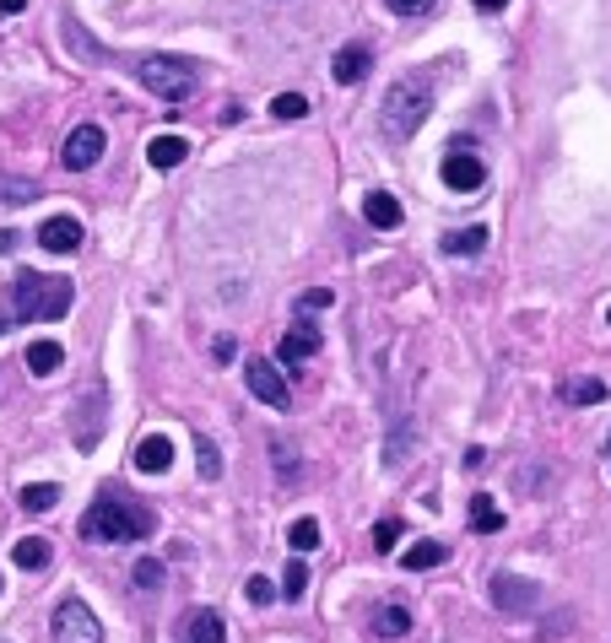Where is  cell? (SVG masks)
Segmentation results:
<instances>
[{
  "label": "cell",
  "mask_w": 611,
  "mask_h": 643,
  "mask_svg": "<svg viewBox=\"0 0 611 643\" xmlns=\"http://www.w3.org/2000/svg\"><path fill=\"white\" fill-rule=\"evenodd\" d=\"M493 606L498 611H530V606H536V584L514 579V573H498V579H493Z\"/></svg>",
  "instance_id": "11"
},
{
  "label": "cell",
  "mask_w": 611,
  "mask_h": 643,
  "mask_svg": "<svg viewBox=\"0 0 611 643\" xmlns=\"http://www.w3.org/2000/svg\"><path fill=\"white\" fill-rule=\"evenodd\" d=\"M444 249H449V254H460V260H471V254H482V249H487V227H460V233H449V238H444Z\"/></svg>",
  "instance_id": "20"
},
{
  "label": "cell",
  "mask_w": 611,
  "mask_h": 643,
  "mask_svg": "<svg viewBox=\"0 0 611 643\" xmlns=\"http://www.w3.org/2000/svg\"><path fill=\"white\" fill-rule=\"evenodd\" d=\"M157 530V514L141 503H119V498H103L82 514V535L98 546H114V541H146Z\"/></svg>",
  "instance_id": "2"
},
{
  "label": "cell",
  "mask_w": 611,
  "mask_h": 643,
  "mask_svg": "<svg viewBox=\"0 0 611 643\" xmlns=\"http://www.w3.org/2000/svg\"><path fill=\"white\" fill-rule=\"evenodd\" d=\"M11 562H17V568H28V573L49 568V541H44V535H22V541L11 546Z\"/></svg>",
  "instance_id": "16"
},
{
  "label": "cell",
  "mask_w": 611,
  "mask_h": 643,
  "mask_svg": "<svg viewBox=\"0 0 611 643\" xmlns=\"http://www.w3.org/2000/svg\"><path fill=\"white\" fill-rule=\"evenodd\" d=\"M222 638H228V627H222V611H195L179 643H222Z\"/></svg>",
  "instance_id": "15"
},
{
  "label": "cell",
  "mask_w": 611,
  "mask_h": 643,
  "mask_svg": "<svg viewBox=\"0 0 611 643\" xmlns=\"http://www.w3.org/2000/svg\"><path fill=\"white\" fill-rule=\"evenodd\" d=\"M287 546H292V557H309L314 546H320V525H314V519H292Z\"/></svg>",
  "instance_id": "24"
},
{
  "label": "cell",
  "mask_w": 611,
  "mask_h": 643,
  "mask_svg": "<svg viewBox=\"0 0 611 643\" xmlns=\"http://www.w3.org/2000/svg\"><path fill=\"white\" fill-rule=\"evenodd\" d=\"M303 589H309V568H303V557L287 562V579H282V595L287 600H303Z\"/></svg>",
  "instance_id": "27"
},
{
  "label": "cell",
  "mask_w": 611,
  "mask_h": 643,
  "mask_svg": "<svg viewBox=\"0 0 611 643\" xmlns=\"http://www.w3.org/2000/svg\"><path fill=\"white\" fill-rule=\"evenodd\" d=\"M103 146H109L103 125H92V119H87V125H76L71 136H65V152H60V157H65V168H71V173H87V168L103 157Z\"/></svg>",
  "instance_id": "7"
},
{
  "label": "cell",
  "mask_w": 611,
  "mask_h": 643,
  "mask_svg": "<svg viewBox=\"0 0 611 643\" xmlns=\"http://www.w3.org/2000/svg\"><path fill=\"white\" fill-rule=\"evenodd\" d=\"M98 616L82 600H60L55 606V643H98Z\"/></svg>",
  "instance_id": "6"
},
{
  "label": "cell",
  "mask_w": 611,
  "mask_h": 643,
  "mask_svg": "<svg viewBox=\"0 0 611 643\" xmlns=\"http://www.w3.org/2000/svg\"><path fill=\"white\" fill-rule=\"evenodd\" d=\"M384 6H390L395 17H428V11H433V0H384Z\"/></svg>",
  "instance_id": "33"
},
{
  "label": "cell",
  "mask_w": 611,
  "mask_h": 643,
  "mask_svg": "<svg viewBox=\"0 0 611 643\" xmlns=\"http://www.w3.org/2000/svg\"><path fill=\"white\" fill-rule=\"evenodd\" d=\"M438 179H444L455 195H471V190H482V184H487V163H482V157H471V152H449L444 163H438Z\"/></svg>",
  "instance_id": "8"
},
{
  "label": "cell",
  "mask_w": 611,
  "mask_h": 643,
  "mask_svg": "<svg viewBox=\"0 0 611 643\" xmlns=\"http://www.w3.org/2000/svg\"><path fill=\"white\" fill-rule=\"evenodd\" d=\"M444 557H449V546H438V541H417V546H411V552H406L401 562H406L411 573H428V568H438Z\"/></svg>",
  "instance_id": "22"
},
{
  "label": "cell",
  "mask_w": 611,
  "mask_h": 643,
  "mask_svg": "<svg viewBox=\"0 0 611 643\" xmlns=\"http://www.w3.org/2000/svg\"><path fill=\"white\" fill-rule=\"evenodd\" d=\"M471 6H476V11H503L509 0H471Z\"/></svg>",
  "instance_id": "37"
},
{
  "label": "cell",
  "mask_w": 611,
  "mask_h": 643,
  "mask_svg": "<svg viewBox=\"0 0 611 643\" xmlns=\"http://www.w3.org/2000/svg\"><path fill=\"white\" fill-rule=\"evenodd\" d=\"M130 460H136V471H146V476H163V471H168V460H174V444H168L163 433H146Z\"/></svg>",
  "instance_id": "13"
},
{
  "label": "cell",
  "mask_w": 611,
  "mask_h": 643,
  "mask_svg": "<svg viewBox=\"0 0 611 643\" xmlns=\"http://www.w3.org/2000/svg\"><path fill=\"white\" fill-rule=\"evenodd\" d=\"M471 530H487V535L503 530V514H498L493 498H476V503H471Z\"/></svg>",
  "instance_id": "26"
},
{
  "label": "cell",
  "mask_w": 611,
  "mask_h": 643,
  "mask_svg": "<svg viewBox=\"0 0 611 643\" xmlns=\"http://www.w3.org/2000/svg\"><path fill=\"white\" fill-rule=\"evenodd\" d=\"M374 633L379 638H406L411 633V611L406 606H379L374 611Z\"/></svg>",
  "instance_id": "19"
},
{
  "label": "cell",
  "mask_w": 611,
  "mask_h": 643,
  "mask_svg": "<svg viewBox=\"0 0 611 643\" xmlns=\"http://www.w3.org/2000/svg\"><path fill=\"white\" fill-rule=\"evenodd\" d=\"M428 114H433V76H428V71H406V76H395V87L384 92V119H379L384 136H390V141L417 136Z\"/></svg>",
  "instance_id": "1"
},
{
  "label": "cell",
  "mask_w": 611,
  "mask_h": 643,
  "mask_svg": "<svg viewBox=\"0 0 611 643\" xmlns=\"http://www.w3.org/2000/svg\"><path fill=\"white\" fill-rule=\"evenodd\" d=\"M38 244H44L49 254H76L82 249V222L76 217H49L44 227H38Z\"/></svg>",
  "instance_id": "10"
},
{
  "label": "cell",
  "mask_w": 611,
  "mask_h": 643,
  "mask_svg": "<svg viewBox=\"0 0 611 643\" xmlns=\"http://www.w3.org/2000/svg\"><path fill=\"white\" fill-rule=\"evenodd\" d=\"M136 82L163 103H190L195 98V71L184 60H168V55H141L136 60Z\"/></svg>",
  "instance_id": "4"
},
{
  "label": "cell",
  "mask_w": 611,
  "mask_h": 643,
  "mask_svg": "<svg viewBox=\"0 0 611 643\" xmlns=\"http://www.w3.org/2000/svg\"><path fill=\"white\" fill-rule=\"evenodd\" d=\"M314 352H320V330H314V325H298V330H287V336H282V363L287 368L309 363Z\"/></svg>",
  "instance_id": "14"
},
{
  "label": "cell",
  "mask_w": 611,
  "mask_h": 643,
  "mask_svg": "<svg viewBox=\"0 0 611 643\" xmlns=\"http://www.w3.org/2000/svg\"><path fill=\"white\" fill-rule=\"evenodd\" d=\"M271 454H276V471H282V481H292V476H298V454H292V444H287V438H276V444H271Z\"/></svg>",
  "instance_id": "30"
},
{
  "label": "cell",
  "mask_w": 611,
  "mask_h": 643,
  "mask_svg": "<svg viewBox=\"0 0 611 643\" xmlns=\"http://www.w3.org/2000/svg\"><path fill=\"white\" fill-rule=\"evenodd\" d=\"M563 400H568V406H601L606 384L601 379H574V384H563Z\"/></svg>",
  "instance_id": "23"
},
{
  "label": "cell",
  "mask_w": 611,
  "mask_h": 643,
  "mask_svg": "<svg viewBox=\"0 0 611 643\" xmlns=\"http://www.w3.org/2000/svg\"><path fill=\"white\" fill-rule=\"evenodd\" d=\"M368 71H374V49L368 44H341L336 60H330V76H336L341 87H357Z\"/></svg>",
  "instance_id": "9"
},
{
  "label": "cell",
  "mask_w": 611,
  "mask_h": 643,
  "mask_svg": "<svg viewBox=\"0 0 611 643\" xmlns=\"http://www.w3.org/2000/svg\"><path fill=\"white\" fill-rule=\"evenodd\" d=\"M146 157H152V168H163V173H168V168H179L184 157H190V146H184L179 136H157L152 146H146Z\"/></svg>",
  "instance_id": "17"
},
{
  "label": "cell",
  "mask_w": 611,
  "mask_h": 643,
  "mask_svg": "<svg viewBox=\"0 0 611 643\" xmlns=\"http://www.w3.org/2000/svg\"><path fill=\"white\" fill-rule=\"evenodd\" d=\"M71 281L65 276H38V271H22L17 287H11V319H28V325H49L71 308Z\"/></svg>",
  "instance_id": "3"
},
{
  "label": "cell",
  "mask_w": 611,
  "mask_h": 643,
  "mask_svg": "<svg viewBox=\"0 0 611 643\" xmlns=\"http://www.w3.org/2000/svg\"><path fill=\"white\" fill-rule=\"evenodd\" d=\"M195 454H201V476L217 481L222 476V460H217V449H211V438H195Z\"/></svg>",
  "instance_id": "32"
},
{
  "label": "cell",
  "mask_w": 611,
  "mask_h": 643,
  "mask_svg": "<svg viewBox=\"0 0 611 643\" xmlns=\"http://www.w3.org/2000/svg\"><path fill=\"white\" fill-rule=\"evenodd\" d=\"M330 303H336V298H330V287H314L309 298H303V308H330Z\"/></svg>",
  "instance_id": "35"
},
{
  "label": "cell",
  "mask_w": 611,
  "mask_h": 643,
  "mask_svg": "<svg viewBox=\"0 0 611 643\" xmlns=\"http://www.w3.org/2000/svg\"><path fill=\"white\" fill-rule=\"evenodd\" d=\"M38 184L22 179V173H0V206H33Z\"/></svg>",
  "instance_id": "18"
},
{
  "label": "cell",
  "mask_w": 611,
  "mask_h": 643,
  "mask_svg": "<svg viewBox=\"0 0 611 643\" xmlns=\"http://www.w3.org/2000/svg\"><path fill=\"white\" fill-rule=\"evenodd\" d=\"M606 449H611V438H606Z\"/></svg>",
  "instance_id": "38"
},
{
  "label": "cell",
  "mask_w": 611,
  "mask_h": 643,
  "mask_svg": "<svg viewBox=\"0 0 611 643\" xmlns=\"http://www.w3.org/2000/svg\"><path fill=\"white\" fill-rule=\"evenodd\" d=\"M401 535H406L401 519H379V525H374V546H379V552H395V541H401Z\"/></svg>",
  "instance_id": "28"
},
{
  "label": "cell",
  "mask_w": 611,
  "mask_h": 643,
  "mask_svg": "<svg viewBox=\"0 0 611 643\" xmlns=\"http://www.w3.org/2000/svg\"><path fill=\"white\" fill-rule=\"evenodd\" d=\"M17 11H28V0H0V17H17Z\"/></svg>",
  "instance_id": "36"
},
{
  "label": "cell",
  "mask_w": 611,
  "mask_h": 643,
  "mask_svg": "<svg viewBox=\"0 0 611 643\" xmlns=\"http://www.w3.org/2000/svg\"><path fill=\"white\" fill-rule=\"evenodd\" d=\"M363 217H368V227H379V233H395L406 211L390 190H374V195H363Z\"/></svg>",
  "instance_id": "12"
},
{
  "label": "cell",
  "mask_w": 611,
  "mask_h": 643,
  "mask_svg": "<svg viewBox=\"0 0 611 643\" xmlns=\"http://www.w3.org/2000/svg\"><path fill=\"white\" fill-rule=\"evenodd\" d=\"M244 595H249V600H255V606H265V600H271V595H276V584H271V579H265V573H255V579H249V584H244Z\"/></svg>",
  "instance_id": "34"
},
{
  "label": "cell",
  "mask_w": 611,
  "mask_h": 643,
  "mask_svg": "<svg viewBox=\"0 0 611 643\" xmlns=\"http://www.w3.org/2000/svg\"><path fill=\"white\" fill-rule=\"evenodd\" d=\"M157 584H163V562H157V557H141V562H136V589H157Z\"/></svg>",
  "instance_id": "31"
},
{
  "label": "cell",
  "mask_w": 611,
  "mask_h": 643,
  "mask_svg": "<svg viewBox=\"0 0 611 643\" xmlns=\"http://www.w3.org/2000/svg\"><path fill=\"white\" fill-rule=\"evenodd\" d=\"M55 503H60V487H44V481H38V487H22V508H28V514H49Z\"/></svg>",
  "instance_id": "25"
},
{
  "label": "cell",
  "mask_w": 611,
  "mask_h": 643,
  "mask_svg": "<svg viewBox=\"0 0 611 643\" xmlns=\"http://www.w3.org/2000/svg\"><path fill=\"white\" fill-rule=\"evenodd\" d=\"M244 379H249V395L265 400L271 411H287V406H292V390H287V379H282V368H276V363H265V357H249V363H244Z\"/></svg>",
  "instance_id": "5"
},
{
  "label": "cell",
  "mask_w": 611,
  "mask_h": 643,
  "mask_svg": "<svg viewBox=\"0 0 611 643\" xmlns=\"http://www.w3.org/2000/svg\"><path fill=\"white\" fill-rule=\"evenodd\" d=\"M28 368H33V373H60V368H65L60 341H33V346H28Z\"/></svg>",
  "instance_id": "21"
},
{
  "label": "cell",
  "mask_w": 611,
  "mask_h": 643,
  "mask_svg": "<svg viewBox=\"0 0 611 643\" xmlns=\"http://www.w3.org/2000/svg\"><path fill=\"white\" fill-rule=\"evenodd\" d=\"M271 114H276V119H303V114H309V98H298V92H282V98L271 103Z\"/></svg>",
  "instance_id": "29"
}]
</instances>
